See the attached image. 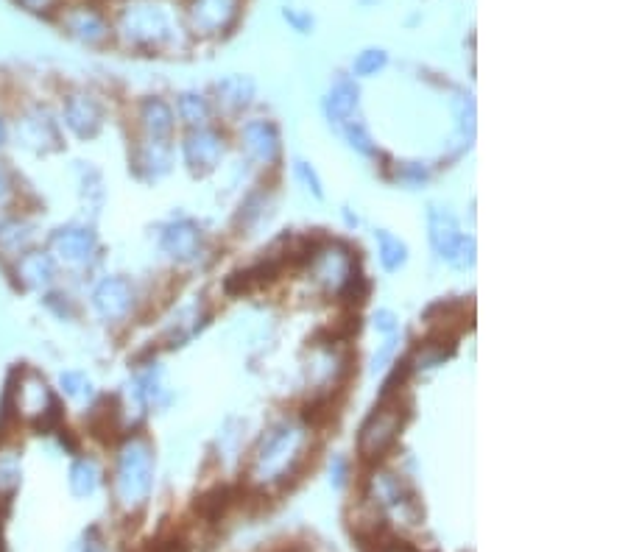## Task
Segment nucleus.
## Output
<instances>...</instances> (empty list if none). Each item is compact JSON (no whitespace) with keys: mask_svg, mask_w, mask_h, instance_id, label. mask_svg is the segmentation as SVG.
Returning a JSON list of instances; mask_svg holds the SVG:
<instances>
[{"mask_svg":"<svg viewBox=\"0 0 628 552\" xmlns=\"http://www.w3.org/2000/svg\"><path fill=\"white\" fill-rule=\"evenodd\" d=\"M375 329L380 332V335H397L400 332V321H397V316L391 313V310H377L375 313Z\"/></svg>","mask_w":628,"mask_h":552,"instance_id":"nucleus-44","label":"nucleus"},{"mask_svg":"<svg viewBox=\"0 0 628 552\" xmlns=\"http://www.w3.org/2000/svg\"><path fill=\"white\" fill-rule=\"evenodd\" d=\"M132 396L140 410H162L171 402V391H168L160 363L148 360L143 366H137L132 377Z\"/></svg>","mask_w":628,"mask_h":552,"instance_id":"nucleus-23","label":"nucleus"},{"mask_svg":"<svg viewBox=\"0 0 628 552\" xmlns=\"http://www.w3.org/2000/svg\"><path fill=\"white\" fill-rule=\"evenodd\" d=\"M174 168V145L171 140H146L134 137L129 145V171L137 182L157 184Z\"/></svg>","mask_w":628,"mask_h":552,"instance_id":"nucleus-17","label":"nucleus"},{"mask_svg":"<svg viewBox=\"0 0 628 552\" xmlns=\"http://www.w3.org/2000/svg\"><path fill=\"white\" fill-rule=\"evenodd\" d=\"M394 179L405 187H422L430 182V168L425 162H400L394 168Z\"/></svg>","mask_w":628,"mask_h":552,"instance_id":"nucleus-40","label":"nucleus"},{"mask_svg":"<svg viewBox=\"0 0 628 552\" xmlns=\"http://www.w3.org/2000/svg\"><path fill=\"white\" fill-rule=\"evenodd\" d=\"M12 143L34 157L59 154L65 148V132L54 106L34 98L12 109Z\"/></svg>","mask_w":628,"mask_h":552,"instance_id":"nucleus-5","label":"nucleus"},{"mask_svg":"<svg viewBox=\"0 0 628 552\" xmlns=\"http://www.w3.org/2000/svg\"><path fill=\"white\" fill-rule=\"evenodd\" d=\"M104 466L101 460L93 455H84L76 452V458L70 460V469H67V488L76 500H90L95 497L101 486H104Z\"/></svg>","mask_w":628,"mask_h":552,"instance_id":"nucleus-26","label":"nucleus"},{"mask_svg":"<svg viewBox=\"0 0 628 552\" xmlns=\"http://www.w3.org/2000/svg\"><path fill=\"white\" fill-rule=\"evenodd\" d=\"M14 3H17V6L28 14H37V17H54L65 0H14Z\"/></svg>","mask_w":628,"mask_h":552,"instance_id":"nucleus-42","label":"nucleus"},{"mask_svg":"<svg viewBox=\"0 0 628 552\" xmlns=\"http://www.w3.org/2000/svg\"><path fill=\"white\" fill-rule=\"evenodd\" d=\"M338 132L344 134V140H347V145L355 154H361V157H377V154H380V151H377V143L372 140V134H369V129H366L358 118H352L349 123H344Z\"/></svg>","mask_w":628,"mask_h":552,"instance_id":"nucleus-38","label":"nucleus"},{"mask_svg":"<svg viewBox=\"0 0 628 552\" xmlns=\"http://www.w3.org/2000/svg\"><path fill=\"white\" fill-rule=\"evenodd\" d=\"M375 240H377V260L380 265L386 268V271H400L402 265L408 263V246L402 243L400 237L394 235V232H388V229H377L375 232Z\"/></svg>","mask_w":628,"mask_h":552,"instance_id":"nucleus-33","label":"nucleus"},{"mask_svg":"<svg viewBox=\"0 0 628 552\" xmlns=\"http://www.w3.org/2000/svg\"><path fill=\"white\" fill-rule=\"evenodd\" d=\"M402 424H405V410L400 399L383 396V405L366 419V424L358 433V452L366 460H383L400 441Z\"/></svg>","mask_w":628,"mask_h":552,"instance_id":"nucleus-12","label":"nucleus"},{"mask_svg":"<svg viewBox=\"0 0 628 552\" xmlns=\"http://www.w3.org/2000/svg\"><path fill=\"white\" fill-rule=\"evenodd\" d=\"M157 246L171 263L196 265L204 254V232L190 218H174V221L160 226Z\"/></svg>","mask_w":628,"mask_h":552,"instance_id":"nucleus-16","label":"nucleus"},{"mask_svg":"<svg viewBox=\"0 0 628 552\" xmlns=\"http://www.w3.org/2000/svg\"><path fill=\"white\" fill-rule=\"evenodd\" d=\"M23 196H26V190H23V182H20V176L12 168V162L6 157H0V212L26 207Z\"/></svg>","mask_w":628,"mask_h":552,"instance_id":"nucleus-34","label":"nucleus"},{"mask_svg":"<svg viewBox=\"0 0 628 552\" xmlns=\"http://www.w3.org/2000/svg\"><path fill=\"white\" fill-rule=\"evenodd\" d=\"M285 20H288L296 31H302V34H308L310 28H313V17H310V14H296L294 9H285Z\"/></svg>","mask_w":628,"mask_h":552,"instance_id":"nucleus-46","label":"nucleus"},{"mask_svg":"<svg viewBox=\"0 0 628 552\" xmlns=\"http://www.w3.org/2000/svg\"><path fill=\"white\" fill-rule=\"evenodd\" d=\"M109 23L112 42L146 56L182 51L190 37L182 14L171 0H118Z\"/></svg>","mask_w":628,"mask_h":552,"instance_id":"nucleus-1","label":"nucleus"},{"mask_svg":"<svg viewBox=\"0 0 628 552\" xmlns=\"http://www.w3.org/2000/svg\"><path fill=\"white\" fill-rule=\"evenodd\" d=\"M243 0H188L185 3V28L190 37L218 40L227 37L241 17Z\"/></svg>","mask_w":628,"mask_h":552,"instance_id":"nucleus-13","label":"nucleus"},{"mask_svg":"<svg viewBox=\"0 0 628 552\" xmlns=\"http://www.w3.org/2000/svg\"><path fill=\"white\" fill-rule=\"evenodd\" d=\"M56 388H59V396L73 402V405H93L95 382L81 368H65L56 380Z\"/></svg>","mask_w":628,"mask_h":552,"instance_id":"nucleus-30","label":"nucleus"},{"mask_svg":"<svg viewBox=\"0 0 628 552\" xmlns=\"http://www.w3.org/2000/svg\"><path fill=\"white\" fill-rule=\"evenodd\" d=\"M366 494L369 502L375 505L377 511H394L400 513L408 525L419 522V502H416L414 488L405 483V477L397 472H388V469H375L372 477L366 480Z\"/></svg>","mask_w":628,"mask_h":552,"instance_id":"nucleus-15","label":"nucleus"},{"mask_svg":"<svg viewBox=\"0 0 628 552\" xmlns=\"http://www.w3.org/2000/svg\"><path fill=\"white\" fill-rule=\"evenodd\" d=\"M388 65V53L383 48H366V51L358 53V59L352 62V73L358 79H369V76H377L383 67Z\"/></svg>","mask_w":628,"mask_h":552,"instance_id":"nucleus-39","label":"nucleus"},{"mask_svg":"<svg viewBox=\"0 0 628 552\" xmlns=\"http://www.w3.org/2000/svg\"><path fill=\"white\" fill-rule=\"evenodd\" d=\"M12 145V109L0 104V157L9 151Z\"/></svg>","mask_w":628,"mask_h":552,"instance_id":"nucleus-43","label":"nucleus"},{"mask_svg":"<svg viewBox=\"0 0 628 552\" xmlns=\"http://www.w3.org/2000/svg\"><path fill=\"white\" fill-rule=\"evenodd\" d=\"M76 165H79V168H76V176H79L81 201H84L87 207L98 210L101 201H104V179H101V173L95 171L90 162H76Z\"/></svg>","mask_w":628,"mask_h":552,"instance_id":"nucleus-37","label":"nucleus"},{"mask_svg":"<svg viewBox=\"0 0 628 552\" xmlns=\"http://www.w3.org/2000/svg\"><path fill=\"white\" fill-rule=\"evenodd\" d=\"M305 371H308V382H313V391L327 394L347 377L349 357L335 343H316Z\"/></svg>","mask_w":628,"mask_h":552,"instance_id":"nucleus-22","label":"nucleus"},{"mask_svg":"<svg viewBox=\"0 0 628 552\" xmlns=\"http://www.w3.org/2000/svg\"><path fill=\"white\" fill-rule=\"evenodd\" d=\"M42 246L54 254L59 268L70 274H90L104 257V243L90 221H67L54 226L45 235Z\"/></svg>","mask_w":628,"mask_h":552,"instance_id":"nucleus-6","label":"nucleus"},{"mask_svg":"<svg viewBox=\"0 0 628 552\" xmlns=\"http://www.w3.org/2000/svg\"><path fill=\"white\" fill-rule=\"evenodd\" d=\"M59 126L62 132L76 137L79 143H90L107 126V106L93 90H67L59 101Z\"/></svg>","mask_w":628,"mask_h":552,"instance_id":"nucleus-10","label":"nucleus"},{"mask_svg":"<svg viewBox=\"0 0 628 552\" xmlns=\"http://www.w3.org/2000/svg\"><path fill=\"white\" fill-rule=\"evenodd\" d=\"M347 477H349L347 458L335 455L333 463H330V480H333V486L335 488H344V486H347Z\"/></svg>","mask_w":628,"mask_h":552,"instance_id":"nucleus-45","label":"nucleus"},{"mask_svg":"<svg viewBox=\"0 0 628 552\" xmlns=\"http://www.w3.org/2000/svg\"><path fill=\"white\" fill-rule=\"evenodd\" d=\"M310 444H313V433L305 421H274L257 438L249 455V466H246L249 486L266 491V488H282L285 483L296 480V474L308 463Z\"/></svg>","mask_w":628,"mask_h":552,"instance_id":"nucleus-2","label":"nucleus"},{"mask_svg":"<svg viewBox=\"0 0 628 552\" xmlns=\"http://www.w3.org/2000/svg\"><path fill=\"white\" fill-rule=\"evenodd\" d=\"M268 212H271V196H268L266 190H254L252 196L241 204V212H238V218H235V226H238L241 232H246V235H252L254 229L266 221Z\"/></svg>","mask_w":628,"mask_h":552,"instance_id":"nucleus-32","label":"nucleus"},{"mask_svg":"<svg viewBox=\"0 0 628 552\" xmlns=\"http://www.w3.org/2000/svg\"><path fill=\"white\" fill-rule=\"evenodd\" d=\"M134 137L146 140H171L176 132L174 106L168 104L162 95H146L140 98L132 109Z\"/></svg>","mask_w":628,"mask_h":552,"instance_id":"nucleus-21","label":"nucleus"},{"mask_svg":"<svg viewBox=\"0 0 628 552\" xmlns=\"http://www.w3.org/2000/svg\"><path fill=\"white\" fill-rule=\"evenodd\" d=\"M174 115L176 123H182L185 129H201V126H207L210 118H213V101L196 90L179 92L176 95Z\"/></svg>","mask_w":628,"mask_h":552,"instance_id":"nucleus-29","label":"nucleus"},{"mask_svg":"<svg viewBox=\"0 0 628 552\" xmlns=\"http://www.w3.org/2000/svg\"><path fill=\"white\" fill-rule=\"evenodd\" d=\"M428 237L436 257L453 268L467 271L475 265V237H467L458 226V218L447 207H428Z\"/></svg>","mask_w":628,"mask_h":552,"instance_id":"nucleus-9","label":"nucleus"},{"mask_svg":"<svg viewBox=\"0 0 628 552\" xmlns=\"http://www.w3.org/2000/svg\"><path fill=\"white\" fill-rule=\"evenodd\" d=\"M204 321H207V313H204V307H201L199 302L176 310V316L168 321V327L162 332V343L171 346V349H174V346H185V343L204 327Z\"/></svg>","mask_w":628,"mask_h":552,"instance_id":"nucleus-28","label":"nucleus"},{"mask_svg":"<svg viewBox=\"0 0 628 552\" xmlns=\"http://www.w3.org/2000/svg\"><path fill=\"white\" fill-rule=\"evenodd\" d=\"M81 552H104V544L95 539V530H90L87 536H84V544H81Z\"/></svg>","mask_w":628,"mask_h":552,"instance_id":"nucleus-47","label":"nucleus"},{"mask_svg":"<svg viewBox=\"0 0 628 552\" xmlns=\"http://www.w3.org/2000/svg\"><path fill=\"white\" fill-rule=\"evenodd\" d=\"M310 276L327 296H341L358 276V257L347 243H321L310 254Z\"/></svg>","mask_w":628,"mask_h":552,"instance_id":"nucleus-11","label":"nucleus"},{"mask_svg":"<svg viewBox=\"0 0 628 552\" xmlns=\"http://www.w3.org/2000/svg\"><path fill=\"white\" fill-rule=\"evenodd\" d=\"M56 26L65 34L67 40H73L81 48H93L101 51L112 45V23L109 14L95 6L90 0H73V3H62L59 12L54 14Z\"/></svg>","mask_w":628,"mask_h":552,"instance_id":"nucleus-8","label":"nucleus"},{"mask_svg":"<svg viewBox=\"0 0 628 552\" xmlns=\"http://www.w3.org/2000/svg\"><path fill=\"white\" fill-rule=\"evenodd\" d=\"M154 469H157V455L154 444L143 433H126L115 444V458H112V500L118 511L126 516H137L151 500L154 491Z\"/></svg>","mask_w":628,"mask_h":552,"instance_id":"nucleus-4","label":"nucleus"},{"mask_svg":"<svg viewBox=\"0 0 628 552\" xmlns=\"http://www.w3.org/2000/svg\"><path fill=\"white\" fill-rule=\"evenodd\" d=\"M232 502H235V494H232V488L227 486H218L213 491H207L199 502H196V511L213 525V522H221L227 511L232 508Z\"/></svg>","mask_w":628,"mask_h":552,"instance_id":"nucleus-36","label":"nucleus"},{"mask_svg":"<svg viewBox=\"0 0 628 552\" xmlns=\"http://www.w3.org/2000/svg\"><path fill=\"white\" fill-rule=\"evenodd\" d=\"M358 101H361V90H358L355 79L341 73V76L333 81V87L327 90V95H324V104H321L324 118H327V123H330L333 129H341L344 123H349V120L355 118Z\"/></svg>","mask_w":628,"mask_h":552,"instance_id":"nucleus-24","label":"nucleus"},{"mask_svg":"<svg viewBox=\"0 0 628 552\" xmlns=\"http://www.w3.org/2000/svg\"><path fill=\"white\" fill-rule=\"evenodd\" d=\"M23 486V444L14 435H0V508L12 505Z\"/></svg>","mask_w":628,"mask_h":552,"instance_id":"nucleus-25","label":"nucleus"},{"mask_svg":"<svg viewBox=\"0 0 628 552\" xmlns=\"http://www.w3.org/2000/svg\"><path fill=\"white\" fill-rule=\"evenodd\" d=\"M179 151H182V159L193 176H207L221 165V159L227 154V140H224V134H218L210 126H201V129L185 132Z\"/></svg>","mask_w":628,"mask_h":552,"instance_id":"nucleus-18","label":"nucleus"},{"mask_svg":"<svg viewBox=\"0 0 628 552\" xmlns=\"http://www.w3.org/2000/svg\"><path fill=\"white\" fill-rule=\"evenodd\" d=\"M252 101H254L252 76L232 73V76H224V79L215 84V104H218V109L229 112V115L243 112Z\"/></svg>","mask_w":628,"mask_h":552,"instance_id":"nucleus-27","label":"nucleus"},{"mask_svg":"<svg viewBox=\"0 0 628 552\" xmlns=\"http://www.w3.org/2000/svg\"><path fill=\"white\" fill-rule=\"evenodd\" d=\"M3 433L9 424L17 427H31L40 433H56L62 424V402L56 388L48 382V377L37 368L23 366L14 368L12 377L6 382L3 391Z\"/></svg>","mask_w":628,"mask_h":552,"instance_id":"nucleus-3","label":"nucleus"},{"mask_svg":"<svg viewBox=\"0 0 628 552\" xmlns=\"http://www.w3.org/2000/svg\"><path fill=\"white\" fill-rule=\"evenodd\" d=\"M40 302H42V307H45V310L56 318V321H65V324H70V321H79V316H81L79 299H76V296H73L67 288H62V285H54L51 290L40 293Z\"/></svg>","mask_w":628,"mask_h":552,"instance_id":"nucleus-31","label":"nucleus"},{"mask_svg":"<svg viewBox=\"0 0 628 552\" xmlns=\"http://www.w3.org/2000/svg\"><path fill=\"white\" fill-rule=\"evenodd\" d=\"M40 243V224L26 207L0 212V265H9L23 251Z\"/></svg>","mask_w":628,"mask_h":552,"instance_id":"nucleus-19","label":"nucleus"},{"mask_svg":"<svg viewBox=\"0 0 628 552\" xmlns=\"http://www.w3.org/2000/svg\"><path fill=\"white\" fill-rule=\"evenodd\" d=\"M450 109H453L455 115L458 137L464 140V145H469V140L475 137V118H478L472 95H467V92H455L453 98H450Z\"/></svg>","mask_w":628,"mask_h":552,"instance_id":"nucleus-35","label":"nucleus"},{"mask_svg":"<svg viewBox=\"0 0 628 552\" xmlns=\"http://www.w3.org/2000/svg\"><path fill=\"white\" fill-rule=\"evenodd\" d=\"M241 148L246 157L260 168H274L282 157V137L280 129L271 120H246L238 132Z\"/></svg>","mask_w":628,"mask_h":552,"instance_id":"nucleus-20","label":"nucleus"},{"mask_svg":"<svg viewBox=\"0 0 628 552\" xmlns=\"http://www.w3.org/2000/svg\"><path fill=\"white\" fill-rule=\"evenodd\" d=\"M294 176H296V182L302 184V187L308 190L310 196L324 198V187H321L319 173H316V168H313L310 162H305V159H296V162H294Z\"/></svg>","mask_w":628,"mask_h":552,"instance_id":"nucleus-41","label":"nucleus"},{"mask_svg":"<svg viewBox=\"0 0 628 552\" xmlns=\"http://www.w3.org/2000/svg\"><path fill=\"white\" fill-rule=\"evenodd\" d=\"M6 268V276L14 288L23 290V293H45L54 285H59V276L62 268L54 260V254L45 249L42 243H37L34 249L23 251L17 260H12Z\"/></svg>","mask_w":628,"mask_h":552,"instance_id":"nucleus-14","label":"nucleus"},{"mask_svg":"<svg viewBox=\"0 0 628 552\" xmlns=\"http://www.w3.org/2000/svg\"><path fill=\"white\" fill-rule=\"evenodd\" d=\"M87 302H90L93 316L104 327L121 329L137 316L140 293H137V285L126 274H107L101 276V279H95Z\"/></svg>","mask_w":628,"mask_h":552,"instance_id":"nucleus-7","label":"nucleus"}]
</instances>
